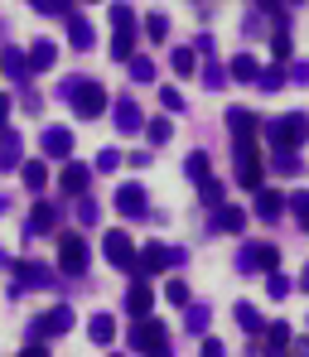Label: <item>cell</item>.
Wrapping results in <instances>:
<instances>
[{"instance_id":"6da1fadb","label":"cell","mask_w":309,"mask_h":357,"mask_svg":"<svg viewBox=\"0 0 309 357\" xmlns=\"http://www.w3.org/2000/svg\"><path fill=\"white\" fill-rule=\"evenodd\" d=\"M59 92L73 102V112H77L82 121H97L102 112H107V87H102V82H92V77H87V82H82V77H68Z\"/></svg>"},{"instance_id":"7a4b0ae2","label":"cell","mask_w":309,"mask_h":357,"mask_svg":"<svg viewBox=\"0 0 309 357\" xmlns=\"http://www.w3.org/2000/svg\"><path fill=\"white\" fill-rule=\"evenodd\" d=\"M266 140L276 150H300L309 140V116L305 112H290V116H280V121H266Z\"/></svg>"},{"instance_id":"3957f363","label":"cell","mask_w":309,"mask_h":357,"mask_svg":"<svg viewBox=\"0 0 309 357\" xmlns=\"http://www.w3.org/2000/svg\"><path fill=\"white\" fill-rule=\"evenodd\" d=\"M188 251L179 246H165V241H150L145 251H135V275H160V271H169V266H184Z\"/></svg>"},{"instance_id":"277c9868","label":"cell","mask_w":309,"mask_h":357,"mask_svg":"<svg viewBox=\"0 0 309 357\" xmlns=\"http://www.w3.org/2000/svg\"><path fill=\"white\" fill-rule=\"evenodd\" d=\"M130 348H135V353H169V328H165L160 319L140 314V319L130 324Z\"/></svg>"},{"instance_id":"5b68a950","label":"cell","mask_w":309,"mask_h":357,"mask_svg":"<svg viewBox=\"0 0 309 357\" xmlns=\"http://www.w3.org/2000/svg\"><path fill=\"white\" fill-rule=\"evenodd\" d=\"M87 266H92V251H87L82 232H63L59 237V271L77 280V275H87Z\"/></svg>"},{"instance_id":"8992f818","label":"cell","mask_w":309,"mask_h":357,"mask_svg":"<svg viewBox=\"0 0 309 357\" xmlns=\"http://www.w3.org/2000/svg\"><path fill=\"white\" fill-rule=\"evenodd\" d=\"M280 266V251H276V241H247L242 251H237V271L242 275H256V271H276Z\"/></svg>"},{"instance_id":"52a82bcc","label":"cell","mask_w":309,"mask_h":357,"mask_svg":"<svg viewBox=\"0 0 309 357\" xmlns=\"http://www.w3.org/2000/svg\"><path fill=\"white\" fill-rule=\"evenodd\" d=\"M10 271H15V285H20V290H49V285H54V271L39 266V261H24V256L15 261V256H10Z\"/></svg>"},{"instance_id":"ba28073f","label":"cell","mask_w":309,"mask_h":357,"mask_svg":"<svg viewBox=\"0 0 309 357\" xmlns=\"http://www.w3.org/2000/svg\"><path fill=\"white\" fill-rule=\"evenodd\" d=\"M102 251H107V261H112L116 271H130V275H135V241L126 237V232H107V237H102Z\"/></svg>"},{"instance_id":"9c48e42d","label":"cell","mask_w":309,"mask_h":357,"mask_svg":"<svg viewBox=\"0 0 309 357\" xmlns=\"http://www.w3.org/2000/svg\"><path fill=\"white\" fill-rule=\"evenodd\" d=\"M116 213L130 218V222L150 213V198H145V188H140V183H116Z\"/></svg>"},{"instance_id":"30bf717a","label":"cell","mask_w":309,"mask_h":357,"mask_svg":"<svg viewBox=\"0 0 309 357\" xmlns=\"http://www.w3.org/2000/svg\"><path fill=\"white\" fill-rule=\"evenodd\" d=\"M155 309V290H150V280L145 275H135L130 280V290H126V314L130 319H140V314H150Z\"/></svg>"},{"instance_id":"8fae6325","label":"cell","mask_w":309,"mask_h":357,"mask_svg":"<svg viewBox=\"0 0 309 357\" xmlns=\"http://www.w3.org/2000/svg\"><path fill=\"white\" fill-rule=\"evenodd\" d=\"M20 165H24V140H20V135L5 126V130H0V174L20 169Z\"/></svg>"},{"instance_id":"7c38bea8","label":"cell","mask_w":309,"mask_h":357,"mask_svg":"<svg viewBox=\"0 0 309 357\" xmlns=\"http://www.w3.org/2000/svg\"><path fill=\"white\" fill-rule=\"evenodd\" d=\"M0 68H5V77H10V82H20V87L29 82V59H24V49L5 44V49H0Z\"/></svg>"},{"instance_id":"4fadbf2b","label":"cell","mask_w":309,"mask_h":357,"mask_svg":"<svg viewBox=\"0 0 309 357\" xmlns=\"http://www.w3.org/2000/svg\"><path fill=\"white\" fill-rule=\"evenodd\" d=\"M213 232H227V237L247 232V213H242V208H227V203H218V208H213Z\"/></svg>"},{"instance_id":"5bb4252c","label":"cell","mask_w":309,"mask_h":357,"mask_svg":"<svg viewBox=\"0 0 309 357\" xmlns=\"http://www.w3.org/2000/svg\"><path fill=\"white\" fill-rule=\"evenodd\" d=\"M73 155V130L68 126H49L44 130V160H68Z\"/></svg>"},{"instance_id":"9a60e30c","label":"cell","mask_w":309,"mask_h":357,"mask_svg":"<svg viewBox=\"0 0 309 357\" xmlns=\"http://www.w3.org/2000/svg\"><path fill=\"white\" fill-rule=\"evenodd\" d=\"M87 183H92V165H77V160H68V165H63V178H59L63 193H73V198H77V193H87Z\"/></svg>"},{"instance_id":"2e32d148","label":"cell","mask_w":309,"mask_h":357,"mask_svg":"<svg viewBox=\"0 0 309 357\" xmlns=\"http://www.w3.org/2000/svg\"><path fill=\"white\" fill-rule=\"evenodd\" d=\"M68 44H73L77 54H92V49H97V34H92V24H87L82 15H68Z\"/></svg>"},{"instance_id":"e0dca14e","label":"cell","mask_w":309,"mask_h":357,"mask_svg":"<svg viewBox=\"0 0 309 357\" xmlns=\"http://www.w3.org/2000/svg\"><path fill=\"white\" fill-rule=\"evenodd\" d=\"M285 213V193L280 188H256V218L261 222H276Z\"/></svg>"},{"instance_id":"ac0fdd59","label":"cell","mask_w":309,"mask_h":357,"mask_svg":"<svg viewBox=\"0 0 309 357\" xmlns=\"http://www.w3.org/2000/svg\"><path fill=\"white\" fill-rule=\"evenodd\" d=\"M54 222H59L54 203H34L29 208V222H24V237H44V232H54Z\"/></svg>"},{"instance_id":"d6986e66","label":"cell","mask_w":309,"mask_h":357,"mask_svg":"<svg viewBox=\"0 0 309 357\" xmlns=\"http://www.w3.org/2000/svg\"><path fill=\"white\" fill-rule=\"evenodd\" d=\"M112 121H116V130H121V135H135V130L145 126V112H140L130 97H121V102H116V112H112Z\"/></svg>"},{"instance_id":"ffe728a7","label":"cell","mask_w":309,"mask_h":357,"mask_svg":"<svg viewBox=\"0 0 309 357\" xmlns=\"http://www.w3.org/2000/svg\"><path fill=\"white\" fill-rule=\"evenodd\" d=\"M24 59H29V73H44V68L59 63V44H54V39H34Z\"/></svg>"},{"instance_id":"44dd1931","label":"cell","mask_w":309,"mask_h":357,"mask_svg":"<svg viewBox=\"0 0 309 357\" xmlns=\"http://www.w3.org/2000/svg\"><path fill=\"white\" fill-rule=\"evenodd\" d=\"M73 324H77V319H73V309H68V304H54V309H49V314L39 319V328H44V338H59V333H68Z\"/></svg>"},{"instance_id":"7402d4cb","label":"cell","mask_w":309,"mask_h":357,"mask_svg":"<svg viewBox=\"0 0 309 357\" xmlns=\"http://www.w3.org/2000/svg\"><path fill=\"white\" fill-rule=\"evenodd\" d=\"M87 338H92L97 348H112V343H116V319H112V314H92Z\"/></svg>"},{"instance_id":"603a6c76","label":"cell","mask_w":309,"mask_h":357,"mask_svg":"<svg viewBox=\"0 0 309 357\" xmlns=\"http://www.w3.org/2000/svg\"><path fill=\"white\" fill-rule=\"evenodd\" d=\"M261 178H266V169H261V155H242V160H237V183L256 193V188H261Z\"/></svg>"},{"instance_id":"cb8c5ba5","label":"cell","mask_w":309,"mask_h":357,"mask_svg":"<svg viewBox=\"0 0 309 357\" xmlns=\"http://www.w3.org/2000/svg\"><path fill=\"white\" fill-rule=\"evenodd\" d=\"M20 178H24L29 193H44V183H49V165H44V160H24V165H20Z\"/></svg>"},{"instance_id":"d4e9b609","label":"cell","mask_w":309,"mask_h":357,"mask_svg":"<svg viewBox=\"0 0 309 357\" xmlns=\"http://www.w3.org/2000/svg\"><path fill=\"white\" fill-rule=\"evenodd\" d=\"M135 54V24H116V34H112V59L126 63Z\"/></svg>"},{"instance_id":"484cf974","label":"cell","mask_w":309,"mask_h":357,"mask_svg":"<svg viewBox=\"0 0 309 357\" xmlns=\"http://www.w3.org/2000/svg\"><path fill=\"white\" fill-rule=\"evenodd\" d=\"M256 126H261V121H256V112H247V107H232V112H227V130H232V135H256Z\"/></svg>"},{"instance_id":"4316f807","label":"cell","mask_w":309,"mask_h":357,"mask_svg":"<svg viewBox=\"0 0 309 357\" xmlns=\"http://www.w3.org/2000/svg\"><path fill=\"white\" fill-rule=\"evenodd\" d=\"M208 324H213V309H208V304H193V299H188V304H184V328H188V333H203Z\"/></svg>"},{"instance_id":"83f0119b","label":"cell","mask_w":309,"mask_h":357,"mask_svg":"<svg viewBox=\"0 0 309 357\" xmlns=\"http://www.w3.org/2000/svg\"><path fill=\"white\" fill-rule=\"evenodd\" d=\"M256 73H261V63L251 59V54H237V59L227 63V77H237V82H256Z\"/></svg>"},{"instance_id":"f1b7e54d","label":"cell","mask_w":309,"mask_h":357,"mask_svg":"<svg viewBox=\"0 0 309 357\" xmlns=\"http://www.w3.org/2000/svg\"><path fill=\"white\" fill-rule=\"evenodd\" d=\"M232 319H237V328H242V333H261V328H266V324H261V314H256V304H237V309H232Z\"/></svg>"},{"instance_id":"f546056e","label":"cell","mask_w":309,"mask_h":357,"mask_svg":"<svg viewBox=\"0 0 309 357\" xmlns=\"http://www.w3.org/2000/svg\"><path fill=\"white\" fill-rule=\"evenodd\" d=\"M261 333H266L261 348H271V353H285V348H290V324H271V328H261Z\"/></svg>"},{"instance_id":"4dcf8cb0","label":"cell","mask_w":309,"mask_h":357,"mask_svg":"<svg viewBox=\"0 0 309 357\" xmlns=\"http://www.w3.org/2000/svg\"><path fill=\"white\" fill-rule=\"evenodd\" d=\"M271 169H276V174H300V169H305V165H300V155H295V150H276V155H271Z\"/></svg>"},{"instance_id":"1f68e13d","label":"cell","mask_w":309,"mask_h":357,"mask_svg":"<svg viewBox=\"0 0 309 357\" xmlns=\"http://www.w3.org/2000/svg\"><path fill=\"white\" fill-rule=\"evenodd\" d=\"M140 130H145L155 145H169V135H174V121H169V116H155V121H145Z\"/></svg>"},{"instance_id":"d6a6232c","label":"cell","mask_w":309,"mask_h":357,"mask_svg":"<svg viewBox=\"0 0 309 357\" xmlns=\"http://www.w3.org/2000/svg\"><path fill=\"white\" fill-rule=\"evenodd\" d=\"M198 203H203V208H218V203H223V183H218V178H198Z\"/></svg>"},{"instance_id":"836d02e7","label":"cell","mask_w":309,"mask_h":357,"mask_svg":"<svg viewBox=\"0 0 309 357\" xmlns=\"http://www.w3.org/2000/svg\"><path fill=\"white\" fill-rule=\"evenodd\" d=\"M169 68H174L179 77H193V73H198V54H193V49H174V59H169Z\"/></svg>"},{"instance_id":"e575fe53","label":"cell","mask_w":309,"mask_h":357,"mask_svg":"<svg viewBox=\"0 0 309 357\" xmlns=\"http://www.w3.org/2000/svg\"><path fill=\"white\" fill-rule=\"evenodd\" d=\"M126 68H130V77H135V82H155V63L145 59V54H130Z\"/></svg>"},{"instance_id":"d590c367","label":"cell","mask_w":309,"mask_h":357,"mask_svg":"<svg viewBox=\"0 0 309 357\" xmlns=\"http://www.w3.org/2000/svg\"><path fill=\"white\" fill-rule=\"evenodd\" d=\"M285 82H290V77H285L280 68H261V73H256V87H261V92H280Z\"/></svg>"},{"instance_id":"8d00e7d4","label":"cell","mask_w":309,"mask_h":357,"mask_svg":"<svg viewBox=\"0 0 309 357\" xmlns=\"http://www.w3.org/2000/svg\"><path fill=\"white\" fill-rule=\"evenodd\" d=\"M203 87H208V92H223V87H227V73H223V63H203Z\"/></svg>"},{"instance_id":"74e56055","label":"cell","mask_w":309,"mask_h":357,"mask_svg":"<svg viewBox=\"0 0 309 357\" xmlns=\"http://www.w3.org/2000/svg\"><path fill=\"white\" fill-rule=\"evenodd\" d=\"M285 208H290V213L300 218V227L309 232V188H300V193H290V198H285Z\"/></svg>"},{"instance_id":"f35d334b","label":"cell","mask_w":309,"mask_h":357,"mask_svg":"<svg viewBox=\"0 0 309 357\" xmlns=\"http://www.w3.org/2000/svg\"><path fill=\"white\" fill-rule=\"evenodd\" d=\"M266 295H271V299H285V295H290V275H280V266H276V271H266Z\"/></svg>"},{"instance_id":"ab89813d","label":"cell","mask_w":309,"mask_h":357,"mask_svg":"<svg viewBox=\"0 0 309 357\" xmlns=\"http://www.w3.org/2000/svg\"><path fill=\"white\" fill-rule=\"evenodd\" d=\"M208 165H213V160H208V150H193V155L184 160V174L193 178V183H198V178L208 174Z\"/></svg>"},{"instance_id":"60d3db41","label":"cell","mask_w":309,"mask_h":357,"mask_svg":"<svg viewBox=\"0 0 309 357\" xmlns=\"http://www.w3.org/2000/svg\"><path fill=\"white\" fill-rule=\"evenodd\" d=\"M271 54H276V59H290V29H285V20L271 29Z\"/></svg>"},{"instance_id":"b9f144b4","label":"cell","mask_w":309,"mask_h":357,"mask_svg":"<svg viewBox=\"0 0 309 357\" xmlns=\"http://www.w3.org/2000/svg\"><path fill=\"white\" fill-rule=\"evenodd\" d=\"M145 34H150L155 44H160V39H169V15H160V10H155V15L145 20Z\"/></svg>"},{"instance_id":"7bdbcfd3","label":"cell","mask_w":309,"mask_h":357,"mask_svg":"<svg viewBox=\"0 0 309 357\" xmlns=\"http://www.w3.org/2000/svg\"><path fill=\"white\" fill-rule=\"evenodd\" d=\"M29 5H34L39 15H63V20L73 15V0H29Z\"/></svg>"},{"instance_id":"ee69618b","label":"cell","mask_w":309,"mask_h":357,"mask_svg":"<svg viewBox=\"0 0 309 357\" xmlns=\"http://www.w3.org/2000/svg\"><path fill=\"white\" fill-rule=\"evenodd\" d=\"M112 169H121V150H102L92 165V174H112Z\"/></svg>"},{"instance_id":"f6af8a7d","label":"cell","mask_w":309,"mask_h":357,"mask_svg":"<svg viewBox=\"0 0 309 357\" xmlns=\"http://www.w3.org/2000/svg\"><path fill=\"white\" fill-rule=\"evenodd\" d=\"M77 222H82V227L97 222V198H92V193H77Z\"/></svg>"},{"instance_id":"bcb514c9","label":"cell","mask_w":309,"mask_h":357,"mask_svg":"<svg viewBox=\"0 0 309 357\" xmlns=\"http://www.w3.org/2000/svg\"><path fill=\"white\" fill-rule=\"evenodd\" d=\"M160 107H165V112H184V97H179V87H160Z\"/></svg>"},{"instance_id":"7dc6e473","label":"cell","mask_w":309,"mask_h":357,"mask_svg":"<svg viewBox=\"0 0 309 357\" xmlns=\"http://www.w3.org/2000/svg\"><path fill=\"white\" fill-rule=\"evenodd\" d=\"M165 299L184 309V304H188V285H184V280H169V285H165Z\"/></svg>"},{"instance_id":"c3c4849f","label":"cell","mask_w":309,"mask_h":357,"mask_svg":"<svg viewBox=\"0 0 309 357\" xmlns=\"http://www.w3.org/2000/svg\"><path fill=\"white\" fill-rule=\"evenodd\" d=\"M290 82H300V87H309V63H290V73H285Z\"/></svg>"},{"instance_id":"681fc988","label":"cell","mask_w":309,"mask_h":357,"mask_svg":"<svg viewBox=\"0 0 309 357\" xmlns=\"http://www.w3.org/2000/svg\"><path fill=\"white\" fill-rule=\"evenodd\" d=\"M213 49H218V44H213V34H198V39H193V54H203V59H213Z\"/></svg>"},{"instance_id":"f907efd6","label":"cell","mask_w":309,"mask_h":357,"mask_svg":"<svg viewBox=\"0 0 309 357\" xmlns=\"http://www.w3.org/2000/svg\"><path fill=\"white\" fill-rule=\"evenodd\" d=\"M251 5H261V10H266V15H276V24H280V20H285V5H280V0H251Z\"/></svg>"},{"instance_id":"816d5d0a","label":"cell","mask_w":309,"mask_h":357,"mask_svg":"<svg viewBox=\"0 0 309 357\" xmlns=\"http://www.w3.org/2000/svg\"><path fill=\"white\" fill-rule=\"evenodd\" d=\"M10 107H15V102H10V97H5V92H0V130H5V126H10Z\"/></svg>"},{"instance_id":"f5cc1de1","label":"cell","mask_w":309,"mask_h":357,"mask_svg":"<svg viewBox=\"0 0 309 357\" xmlns=\"http://www.w3.org/2000/svg\"><path fill=\"white\" fill-rule=\"evenodd\" d=\"M300 285H305V290H309V266H305V271H300Z\"/></svg>"},{"instance_id":"db71d44e","label":"cell","mask_w":309,"mask_h":357,"mask_svg":"<svg viewBox=\"0 0 309 357\" xmlns=\"http://www.w3.org/2000/svg\"><path fill=\"white\" fill-rule=\"evenodd\" d=\"M5 213H10V198H0V218H5Z\"/></svg>"},{"instance_id":"11a10c76","label":"cell","mask_w":309,"mask_h":357,"mask_svg":"<svg viewBox=\"0 0 309 357\" xmlns=\"http://www.w3.org/2000/svg\"><path fill=\"white\" fill-rule=\"evenodd\" d=\"M0 266H10V256H5V251H0Z\"/></svg>"},{"instance_id":"9f6ffc18","label":"cell","mask_w":309,"mask_h":357,"mask_svg":"<svg viewBox=\"0 0 309 357\" xmlns=\"http://www.w3.org/2000/svg\"><path fill=\"white\" fill-rule=\"evenodd\" d=\"M300 353H309V338H305V343H300Z\"/></svg>"},{"instance_id":"6f0895ef","label":"cell","mask_w":309,"mask_h":357,"mask_svg":"<svg viewBox=\"0 0 309 357\" xmlns=\"http://www.w3.org/2000/svg\"><path fill=\"white\" fill-rule=\"evenodd\" d=\"M295 5H300V0H295Z\"/></svg>"}]
</instances>
